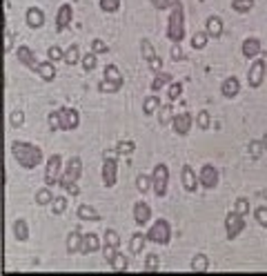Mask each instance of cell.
<instances>
[{
  "instance_id": "cell-1",
  "label": "cell",
  "mask_w": 267,
  "mask_h": 276,
  "mask_svg": "<svg viewBox=\"0 0 267 276\" xmlns=\"http://www.w3.org/2000/svg\"><path fill=\"white\" fill-rule=\"evenodd\" d=\"M11 156L16 158V163L22 167V170H36V167L42 163V149L34 143L27 141H14L11 143Z\"/></svg>"
},
{
  "instance_id": "cell-2",
  "label": "cell",
  "mask_w": 267,
  "mask_h": 276,
  "mask_svg": "<svg viewBox=\"0 0 267 276\" xmlns=\"http://www.w3.org/2000/svg\"><path fill=\"white\" fill-rule=\"evenodd\" d=\"M167 38L174 45H181L185 38V9L181 0H171L169 7V21H167Z\"/></svg>"
},
{
  "instance_id": "cell-3",
  "label": "cell",
  "mask_w": 267,
  "mask_h": 276,
  "mask_svg": "<svg viewBox=\"0 0 267 276\" xmlns=\"http://www.w3.org/2000/svg\"><path fill=\"white\" fill-rule=\"evenodd\" d=\"M81 174H82V161L78 158V156H71L69 161H67V167H65V171H62L58 185H61L67 194L78 196V194H81V187L76 185V183H78Z\"/></svg>"
},
{
  "instance_id": "cell-4",
  "label": "cell",
  "mask_w": 267,
  "mask_h": 276,
  "mask_svg": "<svg viewBox=\"0 0 267 276\" xmlns=\"http://www.w3.org/2000/svg\"><path fill=\"white\" fill-rule=\"evenodd\" d=\"M167 185H169V167L165 163H158L154 167V174H151V190L158 198H163L167 194Z\"/></svg>"
},
{
  "instance_id": "cell-5",
  "label": "cell",
  "mask_w": 267,
  "mask_h": 276,
  "mask_svg": "<svg viewBox=\"0 0 267 276\" xmlns=\"http://www.w3.org/2000/svg\"><path fill=\"white\" fill-rule=\"evenodd\" d=\"M169 238H171V227L165 218H158V221L149 227V232H147V241L156 243V245H167Z\"/></svg>"
},
{
  "instance_id": "cell-6",
  "label": "cell",
  "mask_w": 267,
  "mask_h": 276,
  "mask_svg": "<svg viewBox=\"0 0 267 276\" xmlns=\"http://www.w3.org/2000/svg\"><path fill=\"white\" fill-rule=\"evenodd\" d=\"M225 232H227V241H236L238 236L245 232V216L236 214L232 210L225 216Z\"/></svg>"
},
{
  "instance_id": "cell-7",
  "label": "cell",
  "mask_w": 267,
  "mask_h": 276,
  "mask_svg": "<svg viewBox=\"0 0 267 276\" xmlns=\"http://www.w3.org/2000/svg\"><path fill=\"white\" fill-rule=\"evenodd\" d=\"M118 181V161L114 154H107L105 151V161H103V183H105L107 190L116 185Z\"/></svg>"
},
{
  "instance_id": "cell-8",
  "label": "cell",
  "mask_w": 267,
  "mask_h": 276,
  "mask_svg": "<svg viewBox=\"0 0 267 276\" xmlns=\"http://www.w3.org/2000/svg\"><path fill=\"white\" fill-rule=\"evenodd\" d=\"M61 171H62V156L61 154H54L47 161V170H45V185L54 187L58 185V181H61Z\"/></svg>"
},
{
  "instance_id": "cell-9",
  "label": "cell",
  "mask_w": 267,
  "mask_h": 276,
  "mask_svg": "<svg viewBox=\"0 0 267 276\" xmlns=\"http://www.w3.org/2000/svg\"><path fill=\"white\" fill-rule=\"evenodd\" d=\"M265 74H267L265 61H263V58H256V61L249 65V71H247V83H249V87L258 89V87L263 85V81H265Z\"/></svg>"
},
{
  "instance_id": "cell-10",
  "label": "cell",
  "mask_w": 267,
  "mask_h": 276,
  "mask_svg": "<svg viewBox=\"0 0 267 276\" xmlns=\"http://www.w3.org/2000/svg\"><path fill=\"white\" fill-rule=\"evenodd\" d=\"M58 111H61L62 131H71L81 125V114H78V109H74V107H61Z\"/></svg>"
},
{
  "instance_id": "cell-11",
  "label": "cell",
  "mask_w": 267,
  "mask_h": 276,
  "mask_svg": "<svg viewBox=\"0 0 267 276\" xmlns=\"http://www.w3.org/2000/svg\"><path fill=\"white\" fill-rule=\"evenodd\" d=\"M198 181H201V185L205 187V190H214V187L218 185V170L212 165V163L203 165L201 174H198Z\"/></svg>"
},
{
  "instance_id": "cell-12",
  "label": "cell",
  "mask_w": 267,
  "mask_h": 276,
  "mask_svg": "<svg viewBox=\"0 0 267 276\" xmlns=\"http://www.w3.org/2000/svg\"><path fill=\"white\" fill-rule=\"evenodd\" d=\"M71 21H74V7L69 2H65V5H61L58 14H56V31H65L71 25Z\"/></svg>"
},
{
  "instance_id": "cell-13",
  "label": "cell",
  "mask_w": 267,
  "mask_h": 276,
  "mask_svg": "<svg viewBox=\"0 0 267 276\" xmlns=\"http://www.w3.org/2000/svg\"><path fill=\"white\" fill-rule=\"evenodd\" d=\"M171 125H174V131H176L178 136H187L189 129H192V125H194V116L187 114V111L176 114L174 116V121H171Z\"/></svg>"
},
{
  "instance_id": "cell-14",
  "label": "cell",
  "mask_w": 267,
  "mask_h": 276,
  "mask_svg": "<svg viewBox=\"0 0 267 276\" xmlns=\"http://www.w3.org/2000/svg\"><path fill=\"white\" fill-rule=\"evenodd\" d=\"M18 63H22V65H25L27 69H31V71H38V67H41V61L36 58V54L27 45L18 47Z\"/></svg>"
},
{
  "instance_id": "cell-15",
  "label": "cell",
  "mask_w": 267,
  "mask_h": 276,
  "mask_svg": "<svg viewBox=\"0 0 267 276\" xmlns=\"http://www.w3.org/2000/svg\"><path fill=\"white\" fill-rule=\"evenodd\" d=\"M181 181H183V187H185L187 191H196V190H198V185H201V181H198L196 171L192 170V165H183Z\"/></svg>"
},
{
  "instance_id": "cell-16",
  "label": "cell",
  "mask_w": 267,
  "mask_h": 276,
  "mask_svg": "<svg viewBox=\"0 0 267 276\" xmlns=\"http://www.w3.org/2000/svg\"><path fill=\"white\" fill-rule=\"evenodd\" d=\"M25 22L29 29H41L42 25H45V14H42V9H38V7H29L25 14Z\"/></svg>"
},
{
  "instance_id": "cell-17",
  "label": "cell",
  "mask_w": 267,
  "mask_h": 276,
  "mask_svg": "<svg viewBox=\"0 0 267 276\" xmlns=\"http://www.w3.org/2000/svg\"><path fill=\"white\" fill-rule=\"evenodd\" d=\"M221 94L225 96V98H236L238 94H241V81H238L236 76H229V78H225L221 85Z\"/></svg>"
},
{
  "instance_id": "cell-18",
  "label": "cell",
  "mask_w": 267,
  "mask_h": 276,
  "mask_svg": "<svg viewBox=\"0 0 267 276\" xmlns=\"http://www.w3.org/2000/svg\"><path fill=\"white\" fill-rule=\"evenodd\" d=\"M149 218H151V207L143 201L134 203V223L136 225H145V223H149Z\"/></svg>"
},
{
  "instance_id": "cell-19",
  "label": "cell",
  "mask_w": 267,
  "mask_h": 276,
  "mask_svg": "<svg viewBox=\"0 0 267 276\" xmlns=\"http://www.w3.org/2000/svg\"><path fill=\"white\" fill-rule=\"evenodd\" d=\"M101 238H98L94 232H89V234H82V245H81V252L82 254H94V252L101 250Z\"/></svg>"
},
{
  "instance_id": "cell-20",
  "label": "cell",
  "mask_w": 267,
  "mask_h": 276,
  "mask_svg": "<svg viewBox=\"0 0 267 276\" xmlns=\"http://www.w3.org/2000/svg\"><path fill=\"white\" fill-rule=\"evenodd\" d=\"M261 51H263V45L258 38L252 36V38H245V41H243V56H245V58H256Z\"/></svg>"
},
{
  "instance_id": "cell-21",
  "label": "cell",
  "mask_w": 267,
  "mask_h": 276,
  "mask_svg": "<svg viewBox=\"0 0 267 276\" xmlns=\"http://www.w3.org/2000/svg\"><path fill=\"white\" fill-rule=\"evenodd\" d=\"M205 31L209 38H221L223 36V21L218 18V16H209L205 22Z\"/></svg>"
},
{
  "instance_id": "cell-22",
  "label": "cell",
  "mask_w": 267,
  "mask_h": 276,
  "mask_svg": "<svg viewBox=\"0 0 267 276\" xmlns=\"http://www.w3.org/2000/svg\"><path fill=\"white\" fill-rule=\"evenodd\" d=\"M14 236L18 243H25L29 238V225H27L25 218H16L14 221Z\"/></svg>"
},
{
  "instance_id": "cell-23",
  "label": "cell",
  "mask_w": 267,
  "mask_h": 276,
  "mask_svg": "<svg viewBox=\"0 0 267 276\" xmlns=\"http://www.w3.org/2000/svg\"><path fill=\"white\" fill-rule=\"evenodd\" d=\"M81 245H82L81 230H71L69 236H67V252H69V254H76V252H81Z\"/></svg>"
},
{
  "instance_id": "cell-24",
  "label": "cell",
  "mask_w": 267,
  "mask_h": 276,
  "mask_svg": "<svg viewBox=\"0 0 267 276\" xmlns=\"http://www.w3.org/2000/svg\"><path fill=\"white\" fill-rule=\"evenodd\" d=\"M145 243H147V234H143V232L131 234V238H129V252H131V254H141L143 247H145Z\"/></svg>"
},
{
  "instance_id": "cell-25",
  "label": "cell",
  "mask_w": 267,
  "mask_h": 276,
  "mask_svg": "<svg viewBox=\"0 0 267 276\" xmlns=\"http://www.w3.org/2000/svg\"><path fill=\"white\" fill-rule=\"evenodd\" d=\"M36 74L41 76L45 83H51L56 78V67H54V63L51 61H45V63H41V67H38V71Z\"/></svg>"
},
{
  "instance_id": "cell-26",
  "label": "cell",
  "mask_w": 267,
  "mask_h": 276,
  "mask_svg": "<svg viewBox=\"0 0 267 276\" xmlns=\"http://www.w3.org/2000/svg\"><path fill=\"white\" fill-rule=\"evenodd\" d=\"M78 218H81V221H101V214L91 205H85V203H82V205H78Z\"/></svg>"
},
{
  "instance_id": "cell-27",
  "label": "cell",
  "mask_w": 267,
  "mask_h": 276,
  "mask_svg": "<svg viewBox=\"0 0 267 276\" xmlns=\"http://www.w3.org/2000/svg\"><path fill=\"white\" fill-rule=\"evenodd\" d=\"M161 107H163V105H161V98H158V96H147L145 101H143V111H145L147 116L156 114Z\"/></svg>"
},
{
  "instance_id": "cell-28",
  "label": "cell",
  "mask_w": 267,
  "mask_h": 276,
  "mask_svg": "<svg viewBox=\"0 0 267 276\" xmlns=\"http://www.w3.org/2000/svg\"><path fill=\"white\" fill-rule=\"evenodd\" d=\"M51 203H54V191L49 190V185L36 191V205H51Z\"/></svg>"
},
{
  "instance_id": "cell-29",
  "label": "cell",
  "mask_w": 267,
  "mask_h": 276,
  "mask_svg": "<svg viewBox=\"0 0 267 276\" xmlns=\"http://www.w3.org/2000/svg\"><path fill=\"white\" fill-rule=\"evenodd\" d=\"M65 65H78V63H81V47L78 45H69V49L65 51Z\"/></svg>"
},
{
  "instance_id": "cell-30",
  "label": "cell",
  "mask_w": 267,
  "mask_h": 276,
  "mask_svg": "<svg viewBox=\"0 0 267 276\" xmlns=\"http://www.w3.org/2000/svg\"><path fill=\"white\" fill-rule=\"evenodd\" d=\"M192 272H207L209 270V258H207L205 254H196L192 258Z\"/></svg>"
},
{
  "instance_id": "cell-31",
  "label": "cell",
  "mask_w": 267,
  "mask_h": 276,
  "mask_svg": "<svg viewBox=\"0 0 267 276\" xmlns=\"http://www.w3.org/2000/svg\"><path fill=\"white\" fill-rule=\"evenodd\" d=\"M254 0H232V9L236 11V14H249V11L254 9Z\"/></svg>"
},
{
  "instance_id": "cell-32",
  "label": "cell",
  "mask_w": 267,
  "mask_h": 276,
  "mask_svg": "<svg viewBox=\"0 0 267 276\" xmlns=\"http://www.w3.org/2000/svg\"><path fill=\"white\" fill-rule=\"evenodd\" d=\"M171 78L169 74H165V71H161V74H156V78L151 81V89L154 91H158V89H163V87H167V85H171Z\"/></svg>"
},
{
  "instance_id": "cell-33",
  "label": "cell",
  "mask_w": 267,
  "mask_h": 276,
  "mask_svg": "<svg viewBox=\"0 0 267 276\" xmlns=\"http://www.w3.org/2000/svg\"><path fill=\"white\" fill-rule=\"evenodd\" d=\"M105 78H107V81L118 83V85H123V83H125V78H123L121 69H118L116 65H107V67H105Z\"/></svg>"
},
{
  "instance_id": "cell-34",
  "label": "cell",
  "mask_w": 267,
  "mask_h": 276,
  "mask_svg": "<svg viewBox=\"0 0 267 276\" xmlns=\"http://www.w3.org/2000/svg\"><path fill=\"white\" fill-rule=\"evenodd\" d=\"M207 41H209L207 31H196V34L192 36V47L201 51V49H205V47H207Z\"/></svg>"
},
{
  "instance_id": "cell-35",
  "label": "cell",
  "mask_w": 267,
  "mask_h": 276,
  "mask_svg": "<svg viewBox=\"0 0 267 276\" xmlns=\"http://www.w3.org/2000/svg\"><path fill=\"white\" fill-rule=\"evenodd\" d=\"M158 111H161V116H158V121H161V125H163V127L169 125V123L174 121V116H176V114H174V107H171V105H163Z\"/></svg>"
},
{
  "instance_id": "cell-36",
  "label": "cell",
  "mask_w": 267,
  "mask_h": 276,
  "mask_svg": "<svg viewBox=\"0 0 267 276\" xmlns=\"http://www.w3.org/2000/svg\"><path fill=\"white\" fill-rule=\"evenodd\" d=\"M134 149H136V143L134 141H121L116 145V154L118 156H131L134 154Z\"/></svg>"
},
{
  "instance_id": "cell-37",
  "label": "cell",
  "mask_w": 267,
  "mask_h": 276,
  "mask_svg": "<svg viewBox=\"0 0 267 276\" xmlns=\"http://www.w3.org/2000/svg\"><path fill=\"white\" fill-rule=\"evenodd\" d=\"M136 190L141 194H147L151 190V176H145V174H138L136 176Z\"/></svg>"
},
{
  "instance_id": "cell-38",
  "label": "cell",
  "mask_w": 267,
  "mask_h": 276,
  "mask_svg": "<svg viewBox=\"0 0 267 276\" xmlns=\"http://www.w3.org/2000/svg\"><path fill=\"white\" fill-rule=\"evenodd\" d=\"M121 87L123 85H118V83H114V81H107V78L98 83V91H103V94H116Z\"/></svg>"
},
{
  "instance_id": "cell-39",
  "label": "cell",
  "mask_w": 267,
  "mask_h": 276,
  "mask_svg": "<svg viewBox=\"0 0 267 276\" xmlns=\"http://www.w3.org/2000/svg\"><path fill=\"white\" fill-rule=\"evenodd\" d=\"M196 125L201 127V129H209V125H212V116H209V111L203 109L196 114Z\"/></svg>"
},
{
  "instance_id": "cell-40",
  "label": "cell",
  "mask_w": 267,
  "mask_h": 276,
  "mask_svg": "<svg viewBox=\"0 0 267 276\" xmlns=\"http://www.w3.org/2000/svg\"><path fill=\"white\" fill-rule=\"evenodd\" d=\"M98 5H101V9L105 11V14H116V11L121 9V0H101Z\"/></svg>"
},
{
  "instance_id": "cell-41",
  "label": "cell",
  "mask_w": 267,
  "mask_h": 276,
  "mask_svg": "<svg viewBox=\"0 0 267 276\" xmlns=\"http://www.w3.org/2000/svg\"><path fill=\"white\" fill-rule=\"evenodd\" d=\"M141 51H143V58H145L147 63L156 56V51H154V45H151V41H147V38H143L141 41Z\"/></svg>"
},
{
  "instance_id": "cell-42",
  "label": "cell",
  "mask_w": 267,
  "mask_h": 276,
  "mask_svg": "<svg viewBox=\"0 0 267 276\" xmlns=\"http://www.w3.org/2000/svg\"><path fill=\"white\" fill-rule=\"evenodd\" d=\"M236 214H241V216H247L249 214V201H247L245 196H241V198H236V203H234V207H232Z\"/></svg>"
},
{
  "instance_id": "cell-43",
  "label": "cell",
  "mask_w": 267,
  "mask_h": 276,
  "mask_svg": "<svg viewBox=\"0 0 267 276\" xmlns=\"http://www.w3.org/2000/svg\"><path fill=\"white\" fill-rule=\"evenodd\" d=\"M109 265H111V270L123 272V270H127V265H129V263H127V258L121 254V252H116V256L111 258V263H109Z\"/></svg>"
},
{
  "instance_id": "cell-44",
  "label": "cell",
  "mask_w": 267,
  "mask_h": 276,
  "mask_svg": "<svg viewBox=\"0 0 267 276\" xmlns=\"http://www.w3.org/2000/svg\"><path fill=\"white\" fill-rule=\"evenodd\" d=\"M181 94H183V83L174 81V83L169 85V91H167V98H169V103L178 101V98H181Z\"/></svg>"
},
{
  "instance_id": "cell-45",
  "label": "cell",
  "mask_w": 267,
  "mask_h": 276,
  "mask_svg": "<svg viewBox=\"0 0 267 276\" xmlns=\"http://www.w3.org/2000/svg\"><path fill=\"white\" fill-rule=\"evenodd\" d=\"M47 61H51V63H61V61H65V51L61 49V47H49L47 49Z\"/></svg>"
},
{
  "instance_id": "cell-46",
  "label": "cell",
  "mask_w": 267,
  "mask_h": 276,
  "mask_svg": "<svg viewBox=\"0 0 267 276\" xmlns=\"http://www.w3.org/2000/svg\"><path fill=\"white\" fill-rule=\"evenodd\" d=\"M247 151H249V156H252V158H261L263 151H265V147H263V141H249V145H247Z\"/></svg>"
},
{
  "instance_id": "cell-47",
  "label": "cell",
  "mask_w": 267,
  "mask_h": 276,
  "mask_svg": "<svg viewBox=\"0 0 267 276\" xmlns=\"http://www.w3.org/2000/svg\"><path fill=\"white\" fill-rule=\"evenodd\" d=\"M145 270H147V272L161 270V258H158V254H147V258H145Z\"/></svg>"
},
{
  "instance_id": "cell-48",
  "label": "cell",
  "mask_w": 267,
  "mask_h": 276,
  "mask_svg": "<svg viewBox=\"0 0 267 276\" xmlns=\"http://www.w3.org/2000/svg\"><path fill=\"white\" fill-rule=\"evenodd\" d=\"M65 210H67V198L65 196H56L54 203H51V212L54 214H65Z\"/></svg>"
},
{
  "instance_id": "cell-49",
  "label": "cell",
  "mask_w": 267,
  "mask_h": 276,
  "mask_svg": "<svg viewBox=\"0 0 267 276\" xmlns=\"http://www.w3.org/2000/svg\"><path fill=\"white\" fill-rule=\"evenodd\" d=\"M91 51H94V54H107V51H109V45H107L105 41H103V38H94V41H91Z\"/></svg>"
},
{
  "instance_id": "cell-50",
  "label": "cell",
  "mask_w": 267,
  "mask_h": 276,
  "mask_svg": "<svg viewBox=\"0 0 267 276\" xmlns=\"http://www.w3.org/2000/svg\"><path fill=\"white\" fill-rule=\"evenodd\" d=\"M47 123H49V129L51 131H58V129H62V123H61V111L56 109V111H51L49 114V118H47Z\"/></svg>"
},
{
  "instance_id": "cell-51",
  "label": "cell",
  "mask_w": 267,
  "mask_h": 276,
  "mask_svg": "<svg viewBox=\"0 0 267 276\" xmlns=\"http://www.w3.org/2000/svg\"><path fill=\"white\" fill-rule=\"evenodd\" d=\"M9 123H11V127H16V129L22 127V125H25V114H22L21 109H14L9 114Z\"/></svg>"
},
{
  "instance_id": "cell-52",
  "label": "cell",
  "mask_w": 267,
  "mask_h": 276,
  "mask_svg": "<svg viewBox=\"0 0 267 276\" xmlns=\"http://www.w3.org/2000/svg\"><path fill=\"white\" fill-rule=\"evenodd\" d=\"M107 245H114V247H121V236H118L116 230H105V241Z\"/></svg>"
},
{
  "instance_id": "cell-53",
  "label": "cell",
  "mask_w": 267,
  "mask_h": 276,
  "mask_svg": "<svg viewBox=\"0 0 267 276\" xmlns=\"http://www.w3.org/2000/svg\"><path fill=\"white\" fill-rule=\"evenodd\" d=\"M82 69H85V71H91V69H96V54H94V51H89V54H87L85 56V58H82Z\"/></svg>"
},
{
  "instance_id": "cell-54",
  "label": "cell",
  "mask_w": 267,
  "mask_h": 276,
  "mask_svg": "<svg viewBox=\"0 0 267 276\" xmlns=\"http://www.w3.org/2000/svg\"><path fill=\"white\" fill-rule=\"evenodd\" d=\"M254 218H256V223L261 227H267V207L265 205L256 207V212H254Z\"/></svg>"
},
{
  "instance_id": "cell-55",
  "label": "cell",
  "mask_w": 267,
  "mask_h": 276,
  "mask_svg": "<svg viewBox=\"0 0 267 276\" xmlns=\"http://www.w3.org/2000/svg\"><path fill=\"white\" fill-rule=\"evenodd\" d=\"M147 65H149V69L154 71V74H161V71H163V58L156 54V56H154V58H151L149 63H147Z\"/></svg>"
},
{
  "instance_id": "cell-56",
  "label": "cell",
  "mask_w": 267,
  "mask_h": 276,
  "mask_svg": "<svg viewBox=\"0 0 267 276\" xmlns=\"http://www.w3.org/2000/svg\"><path fill=\"white\" fill-rule=\"evenodd\" d=\"M116 252H118V247H114V245H103V256H105V261L107 263H111V258L116 256Z\"/></svg>"
},
{
  "instance_id": "cell-57",
  "label": "cell",
  "mask_w": 267,
  "mask_h": 276,
  "mask_svg": "<svg viewBox=\"0 0 267 276\" xmlns=\"http://www.w3.org/2000/svg\"><path fill=\"white\" fill-rule=\"evenodd\" d=\"M14 49V31L9 29V25L5 27V51Z\"/></svg>"
},
{
  "instance_id": "cell-58",
  "label": "cell",
  "mask_w": 267,
  "mask_h": 276,
  "mask_svg": "<svg viewBox=\"0 0 267 276\" xmlns=\"http://www.w3.org/2000/svg\"><path fill=\"white\" fill-rule=\"evenodd\" d=\"M171 58H174L176 63L185 61V51H183L181 45H171Z\"/></svg>"
},
{
  "instance_id": "cell-59",
  "label": "cell",
  "mask_w": 267,
  "mask_h": 276,
  "mask_svg": "<svg viewBox=\"0 0 267 276\" xmlns=\"http://www.w3.org/2000/svg\"><path fill=\"white\" fill-rule=\"evenodd\" d=\"M149 2H151V7L158 11H167L171 7V0H149Z\"/></svg>"
},
{
  "instance_id": "cell-60",
  "label": "cell",
  "mask_w": 267,
  "mask_h": 276,
  "mask_svg": "<svg viewBox=\"0 0 267 276\" xmlns=\"http://www.w3.org/2000/svg\"><path fill=\"white\" fill-rule=\"evenodd\" d=\"M261 141H263V147H265V151H267V134H265V136H263Z\"/></svg>"
},
{
  "instance_id": "cell-61",
  "label": "cell",
  "mask_w": 267,
  "mask_h": 276,
  "mask_svg": "<svg viewBox=\"0 0 267 276\" xmlns=\"http://www.w3.org/2000/svg\"><path fill=\"white\" fill-rule=\"evenodd\" d=\"M261 196H267V191H261Z\"/></svg>"
}]
</instances>
